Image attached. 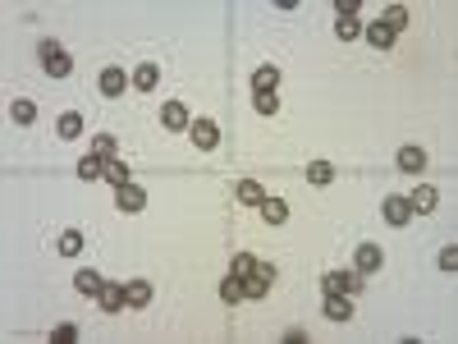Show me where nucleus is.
Instances as JSON below:
<instances>
[{"label":"nucleus","instance_id":"nucleus-20","mask_svg":"<svg viewBox=\"0 0 458 344\" xmlns=\"http://www.w3.org/2000/svg\"><path fill=\"white\" fill-rule=\"evenodd\" d=\"M275 83H280V69H275V65H262L252 74V88L257 92H275Z\"/></svg>","mask_w":458,"mask_h":344},{"label":"nucleus","instance_id":"nucleus-18","mask_svg":"<svg viewBox=\"0 0 458 344\" xmlns=\"http://www.w3.org/2000/svg\"><path fill=\"white\" fill-rule=\"evenodd\" d=\"M124 88H128L124 69H106V74H101V92H106V97H119Z\"/></svg>","mask_w":458,"mask_h":344},{"label":"nucleus","instance_id":"nucleus-34","mask_svg":"<svg viewBox=\"0 0 458 344\" xmlns=\"http://www.w3.org/2000/svg\"><path fill=\"white\" fill-rule=\"evenodd\" d=\"M440 271H458V248H454V244L440 253Z\"/></svg>","mask_w":458,"mask_h":344},{"label":"nucleus","instance_id":"nucleus-5","mask_svg":"<svg viewBox=\"0 0 458 344\" xmlns=\"http://www.w3.org/2000/svg\"><path fill=\"white\" fill-rule=\"evenodd\" d=\"M115 197H119V211H142V206H147V193L133 184V179H128V184H119Z\"/></svg>","mask_w":458,"mask_h":344},{"label":"nucleus","instance_id":"nucleus-16","mask_svg":"<svg viewBox=\"0 0 458 344\" xmlns=\"http://www.w3.org/2000/svg\"><path fill=\"white\" fill-rule=\"evenodd\" d=\"M257 211H262L271 225H284V220H289V206H284L280 197H262V206H257Z\"/></svg>","mask_w":458,"mask_h":344},{"label":"nucleus","instance_id":"nucleus-12","mask_svg":"<svg viewBox=\"0 0 458 344\" xmlns=\"http://www.w3.org/2000/svg\"><path fill=\"white\" fill-rule=\"evenodd\" d=\"M436 188L431 184H422V188H412V197H408V206H412V216H422V211H436Z\"/></svg>","mask_w":458,"mask_h":344},{"label":"nucleus","instance_id":"nucleus-10","mask_svg":"<svg viewBox=\"0 0 458 344\" xmlns=\"http://www.w3.org/2000/svg\"><path fill=\"white\" fill-rule=\"evenodd\" d=\"M394 161H399L403 175H422V170H426V152H422V147H399V157H394Z\"/></svg>","mask_w":458,"mask_h":344},{"label":"nucleus","instance_id":"nucleus-14","mask_svg":"<svg viewBox=\"0 0 458 344\" xmlns=\"http://www.w3.org/2000/svg\"><path fill=\"white\" fill-rule=\"evenodd\" d=\"M101 285H106V280H101L97 271H79V275H74V289H79L83 298H97V294H101Z\"/></svg>","mask_w":458,"mask_h":344},{"label":"nucleus","instance_id":"nucleus-25","mask_svg":"<svg viewBox=\"0 0 458 344\" xmlns=\"http://www.w3.org/2000/svg\"><path fill=\"white\" fill-rule=\"evenodd\" d=\"M133 83H137V88H142V92H151V88H156V83H161V69H156V65H137Z\"/></svg>","mask_w":458,"mask_h":344},{"label":"nucleus","instance_id":"nucleus-19","mask_svg":"<svg viewBox=\"0 0 458 344\" xmlns=\"http://www.w3.org/2000/svg\"><path fill=\"white\" fill-rule=\"evenodd\" d=\"M380 23H385V28H390L394 37H399V32L408 28V5H390V10H385V19H380Z\"/></svg>","mask_w":458,"mask_h":344},{"label":"nucleus","instance_id":"nucleus-27","mask_svg":"<svg viewBox=\"0 0 458 344\" xmlns=\"http://www.w3.org/2000/svg\"><path fill=\"white\" fill-rule=\"evenodd\" d=\"M252 271H257V257H248V253H238L234 266H229V275H238V280H248Z\"/></svg>","mask_w":458,"mask_h":344},{"label":"nucleus","instance_id":"nucleus-1","mask_svg":"<svg viewBox=\"0 0 458 344\" xmlns=\"http://www.w3.org/2000/svg\"><path fill=\"white\" fill-rule=\"evenodd\" d=\"M41 65H46V74H50V79H65V74H69V69H74V60H69L65 55V51H60V41H41Z\"/></svg>","mask_w":458,"mask_h":344},{"label":"nucleus","instance_id":"nucleus-26","mask_svg":"<svg viewBox=\"0 0 458 344\" xmlns=\"http://www.w3.org/2000/svg\"><path fill=\"white\" fill-rule=\"evenodd\" d=\"M60 253H65V257H79L83 253V230H65V234H60Z\"/></svg>","mask_w":458,"mask_h":344},{"label":"nucleus","instance_id":"nucleus-11","mask_svg":"<svg viewBox=\"0 0 458 344\" xmlns=\"http://www.w3.org/2000/svg\"><path fill=\"white\" fill-rule=\"evenodd\" d=\"M380 262H385V253H380L376 244H362V248H358V266H353V271L371 275V271H380Z\"/></svg>","mask_w":458,"mask_h":344},{"label":"nucleus","instance_id":"nucleus-24","mask_svg":"<svg viewBox=\"0 0 458 344\" xmlns=\"http://www.w3.org/2000/svg\"><path fill=\"white\" fill-rule=\"evenodd\" d=\"M307 179H312L316 188H325L335 179V166H330V161H312V166H307Z\"/></svg>","mask_w":458,"mask_h":344},{"label":"nucleus","instance_id":"nucleus-13","mask_svg":"<svg viewBox=\"0 0 458 344\" xmlns=\"http://www.w3.org/2000/svg\"><path fill=\"white\" fill-rule=\"evenodd\" d=\"M362 37H367L376 51H390V46H394V32L385 28V23H367V28H362Z\"/></svg>","mask_w":458,"mask_h":344},{"label":"nucleus","instance_id":"nucleus-7","mask_svg":"<svg viewBox=\"0 0 458 344\" xmlns=\"http://www.w3.org/2000/svg\"><path fill=\"white\" fill-rule=\"evenodd\" d=\"M325 322H353L349 294H325Z\"/></svg>","mask_w":458,"mask_h":344},{"label":"nucleus","instance_id":"nucleus-17","mask_svg":"<svg viewBox=\"0 0 458 344\" xmlns=\"http://www.w3.org/2000/svg\"><path fill=\"white\" fill-rule=\"evenodd\" d=\"M101 179H110V184H128V166H124V161H119V157H110V161H101Z\"/></svg>","mask_w":458,"mask_h":344},{"label":"nucleus","instance_id":"nucleus-22","mask_svg":"<svg viewBox=\"0 0 458 344\" xmlns=\"http://www.w3.org/2000/svg\"><path fill=\"white\" fill-rule=\"evenodd\" d=\"M234 193H238V202H248V206H262V184H257V179H243V184H238L234 188Z\"/></svg>","mask_w":458,"mask_h":344},{"label":"nucleus","instance_id":"nucleus-29","mask_svg":"<svg viewBox=\"0 0 458 344\" xmlns=\"http://www.w3.org/2000/svg\"><path fill=\"white\" fill-rule=\"evenodd\" d=\"M37 119V106L32 101H14V124H32Z\"/></svg>","mask_w":458,"mask_h":344},{"label":"nucleus","instance_id":"nucleus-33","mask_svg":"<svg viewBox=\"0 0 458 344\" xmlns=\"http://www.w3.org/2000/svg\"><path fill=\"white\" fill-rule=\"evenodd\" d=\"M50 340H55V344H74V340H79V326H55Z\"/></svg>","mask_w":458,"mask_h":344},{"label":"nucleus","instance_id":"nucleus-32","mask_svg":"<svg viewBox=\"0 0 458 344\" xmlns=\"http://www.w3.org/2000/svg\"><path fill=\"white\" fill-rule=\"evenodd\" d=\"M79 175H83V179H97V175H101V157H83V161H79Z\"/></svg>","mask_w":458,"mask_h":344},{"label":"nucleus","instance_id":"nucleus-2","mask_svg":"<svg viewBox=\"0 0 458 344\" xmlns=\"http://www.w3.org/2000/svg\"><path fill=\"white\" fill-rule=\"evenodd\" d=\"M321 289H325V294H349L353 298L362 289V271H330L321 280Z\"/></svg>","mask_w":458,"mask_h":344},{"label":"nucleus","instance_id":"nucleus-23","mask_svg":"<svg viewBox=\"0 0 458 344\" xmlns=\"http://www.w3.org/2000/svg\"><path fill=\"white\" fill-rule=\"evenodd\" d=\"M220 298L224 303H243V280H238V275H224L220 280Z\"/></svg>","mask_w":458,"mask_h":344},{"label":"nucleus","instance_id":"nucleus-31","mask_svg":"<svg viewBox=\"0 0 458 344\" xmlns=\"http://www.w3.org/2000/svg\"><path fill=\"white\" fill-rule=\"evenodd\" d=\"M92 157H101V161H110V157H115V138H106V133H101V138H97V143H92Z\"/></svg>","mask_w":458,"mask_h":344},{"label":"nucleus","instance_id":"nucleus-6","mask_svg":"<svg viewBox=\"0 0 458 344\" xmlns=\"http://www.w3.org/2000/svg\"><path fill=\"white\" fill-rule=\"evenodd\" d=\"M385 220H390V225H408V220H412L408 197H399V193H390V197H385Z\"/></svg>","mask_w":458,"mask_h":344},{"label":"nucleus","instance_id":"nucleus-15","mask_svg":"<svg viewBox=\"0 0 458 344\" xmlns=\"http://www.w3.org/2000/svg\"><path fill=\"white\" fill-rule=\"evenodd\" d=\"M124 298H128V307H147V303H151V285H147V280H128Z\"/></svg>","mask_w":458,"mask_h":344},{"label":"nucleus","instance_id":"nucleus-28","mask_svg":"<svg viewBox=\"0 0 458 344\" xmlns=\"http://www.w3.org/2000/svg\"><path fill=\"white\" fill-rule=\"evenodd\" d=\"M335 32H339L344 41H349V37H362V23H358V14H344V19H339V28H335Z\"/></svg>","mask_w":458,"mask_h":344},{"label":"nucleus","instance_id":"nucleus-30","mask_svg":"<svg viewBox=\"0 0 458 344\" xmlns=\"http://www.w3.org/2000/svg\"><path fill=\"white\" fill-rule=\"evenodd\" d=\"M252 106L262 110V115H275V110H280V101H275V92H257V97H252Z\"/></svg>","mask_w":458,"mask_h":344},{"label":"nucleus","instance_id":"nucleus-21","mask_svg":"<svg viewBox=\"0 0 458 344\" xmlns=\"http://www.w3.org/2000/svg\"><path fill=\"white\" fill-rule=\"evenodd\" d=\"M55 133H60V138H79V133H83V115H74V110H69V115H60V119H55Z\"/></svg>","mask_w":458,"mask_h":344},{"label":"nucleus","instance_id":"nucleus-3","mask_svg":"<svg viewBox=\"0 0 458 344\" xmlns=\"http://www.w3.org/2000/svg\"><path fill=\"white\" fill-rule=\"evenodd\" d=\"M275 285V266L271 262H257V271L243 280V298H266V289Z\"/></svg>","mask_w":458,"mask_h":344},{"label":"nucleus","instance_id":"nucleus-8","mask_svg":"<svg viewBox=\"0 0 458 344\" xmlns=\"http://www.w3.org/2000/svg\"><path fill=\"white\" fill-rule=\"evenodd\" d=\"M161 124L166 128H188L193 124V119H188V106L184 101H166V106H161Z\"/></svg>","mask_w":458,"mask_h":344},{"label":"nucleus","instance_id":"nucleus-4","mask_svg":"<svg viewBox=\"0 0 458 344\" xmlns=\"http://www.w3.org/2000/svg\"><path fill=\"white\" fill-rule=\"evenodd\" d=\"M188 138H193L202 152H211L215 143H220V128H215V119H193V124H188Z\"/></svg>","mask_w":458,"mask_h":344},{"label":"nucleus","instance_id":"nucleus-9","mask_svg":"<svg viewBox=\"0 0 458 344\" xmlns=\"http://www.w3.org/2000/svg\"><path fill=\"white\" fill-rule=\"evenodd\" d=\"M97 303H101V312H110V317H115L119 307H128V298H124V285H101Z\"/></svg>","mask_w":458,"mask_h":344}]
</instances>
